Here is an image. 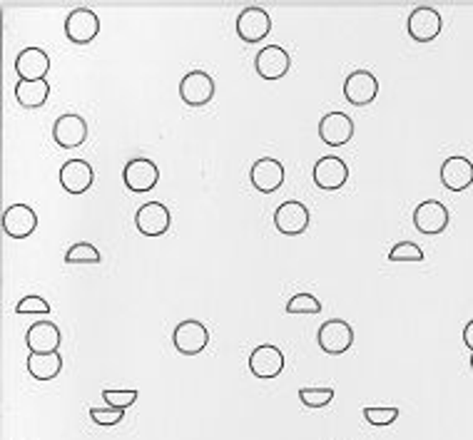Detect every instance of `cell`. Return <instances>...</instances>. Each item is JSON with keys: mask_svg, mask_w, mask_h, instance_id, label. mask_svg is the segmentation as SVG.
Masks as SVG:
<instances>
[{"mask_svg": "<svg viewBox=\"0 0 473 440\" xmlns=\"http://www.w3.org/2000/svg\"><path fill=\"white\" fill-rule=\"evenodd\" d=\"M317 341H319L324 353L342 356L354 346V329L349 326V321L344 319L324 321L322 326H319V333H317Z\"/></svg>", "mask_w": 473, "mask_h": 440, "instance_id": "obj_1", "label": "cell"}, {"mask_svg": "<svg viewBox=\"0 0 473 440\" xmlns=\"http://www.w3.org/2000/svg\"><path fill=\"white\" fill-rule=\"evenodd\" d=\"M172 343H175V349L180 351L182 356H197V353L207 349L210 331H207V326L202 321L187 319L177 323V329L172 333Z\"/></svg>", "mask_w": 473, "mask_h": 440, "instance_id": "obj_2", "label": "cell"}, {"mask_svg": "<svg viewBox=\"0 0 473 440\" xmlns=\"http://www.w3.org/2000/svg\"><path fill=\"white\" fill-rule=\"evenodd\" d=\"M157 180H160V170H157V164L147 157H135L125 164V170H122V182H125V187L135 194H145V192H150L157 187Z\"/></svg>", "mask_w": 473, "mask_h": 440, "instance_id": "obj_3", "label": "cell"}, {"mask_svg": "<svg viewBox=\"0 0 473 440\" xmlns=\"http://www.w3.org/2000/svg\"><path fill=\"white\" fill-rule=\"evenodd\" d=\"M98 33H100V18L90 8H75L65 18V35L75 45H88L98 38Z\"/></svg>", "mask_w": 473, "mask_h": 440, "instance_id": "obj_4", "label": "cell"}, {"mask_svg": "<svg viewBox=\"0 0 473 440\" xmlns=\"http://www.w3.org/2000/svg\"><path fill=\"white\" fill-rule=\"evenodd\" d=\"M270 33H272V18H270V13L264 11V8H260V5L244 8V11L237 15V35H240V41L262 42Z\"/></svg>", "mask_w": 473, "mask_h": 440, "instance_id": "obj_5", "label": "cell"}, {"mask_svg": "<svg viewBox=\"0 0 473 440\" xmlns=\"http://www.w3.org/2000/svg\"><path fill=\"white\" fill-rule=\"evenodd\" d=\"M170 224L172 214L162 201H147L135 211V227L145 237H162L165 231H170Z\"/></svg>", "mask_w": 473, "mask_h": 440, "instance_id": "obj_6", "label": "cell"}, {"mask_svg": "<svg viewBox=\"0 0 473 440\" xmlns=\"http://www.w3.org/2000/svg\"><path fill=\"white\" fill-rule=\"evenodd\" d=\"M180 98L190 108H202L214 98V80L210 72L192 70L180 82Z\"/></svg>", "mask_w": 473, "mask_h": 440, "instance_id": "obj_7", "label": "cell"}, {"mask_svg": "<svg viewBox=\"0 0 473 440\" xmlns=\"http://www.w3.org/2000/svg\"><path fill=\"white\" fill-rule=\"evenodd\" d=\"M406 28H409V35L416 42H431L433 38H439V33L443 28L441 13L431 8V5H419L409 15Z\"/></svg>", "mask_w": 473, "mask_h": 440, "instance_id": "obj_8", "label": "cell"}, {"mask_svg": "<svg viewBox=\"0 0 473 440\" xmlns=\"http://www.w3.org/2000/svg\"><path fill=\"white\" fill-rule=\"evenodd\" d=\"M254 68L264 80H282L284 75L292 68V58L284 51L282 45H264L262 51L254 58Z\"/></svg>", "mask_w": 473, "mask_h": 440, "instance_id": "obj_9", "label": "cell"}, {"mask_svg": "<svg viewBox=\"0 0 473 440\" xmlns=\"http://www.w3.org/2000/svg\"><path fill=\"white\" fill-rule=\"evenodd\" d=\"M274 227L287 234V237H297L304 234L309 227V210L304 201H282L277 211H274Z\"/></svg>", "mask_w": 473, "mask_h": 440, "instance_id": "obj_10", "label": "cell"}, {"mask_svg": "<svg viewBox=\"0 0 473 440\" xmlns=\"http://www.w3.org/2000/svg\"><path fill=\"white\" fill-rule=\"evenodd\" d=\"M349 180V164L342 157H322V160L314 164V184L324 192L342 190Z\"/></svg>", "mask_w": 473, "mask_h": 440, "instance_id": "obj_11", "label": "cell"}, {"mask_svg": "<svg viewBox=\"0 0 473 440\" xmlns=\"http://www.w3.org/2000/svg\"><path fill=\"white\" fill-rule=\"evenodd\" d=\"M52 140L58 142V147L62 150H75L80 147L82 142L88 140V122L82 120L80 115H61L55 125H52Z\"/></svg>", "mask_w": 473, "mask_h": 440, "instance_id": "obj_12", "label": "cell"}, {"mask_svg": "<svg viewBox=\"0 0 473 440\" xmlns=\"http://www.w3.org/2000/svg\"><path fill=\"white\" fill-rule=\"evenodd\" d=\"M250 182L257 192L262 194H274L284 184V164L274 157H262L252 164L250 170Z\"/></svg>", "mask_w": 473, "mask_h": 440, "instance_id": "obj_13", "label": "cell"}, {"mask_svg": "<svg viewBox=\"0 0 473 440\" xmlns=\"http://www.w3.org/2000/svg\"><path fill=\"white\" fill-rule=\"evenodd\" d=\"M250 370L262 380L277 379L284 370V353L272 343H262L250 353Z\"/></svg>", "mask_w": 473, "mask_h": 440, "instance_id": "obj_14", "label": "cell"}, {"mask_svg": "<svg viewBox=\"0 0 473 440\" xmlns=\"http://www.w3.org/2000/svg\"><path fill=\"white\" fill-rule=\"evenodd\" d=\"M413 227L421 231V234H441L449 227V210L443 207L441 201L429 200L421 201L416 210H413Z\"/></svg>", "mask_w": 473, "mask_h": 440, "instance_id": "obj_15", "label": "cell"}, {"mask_svg": "<svg viewBox=\"0 0 473 440\" xmlns=\"http://www.w3.org/2000/svg\"><path fill=\"white\" fill-rule=\"evenodd\" d=\"M38 227V214L28 204H11L3 211V231L11 239H25Z\"/></svg>", "mask_w": 473, "mask_h": 440, "instance_id": "obj_16", "label": "cell"}, {"mask_svg": "<svg viewBox=\"0 0 473 440\" xmlns=\"http://www.w3.org/2000/svg\"><path fill=\"white\" fill-rule=\"evenodd\" d=\"M319 137L329 147H342L354 137V120L346 112H329L319 122Z\"/></svg>", "mask_w": 473, "mask_h": 440, "instance_id": "obj_17", "label": "cell"}, {"mask_svg": "<svg viewBox=\"0 0 473 440\" xmlns=\"http://www.w3.org/2000/svg\"><path fill=\"white\" fill-rule=\"evenodd\" d=\"M376 92H379V82L369 70H356L344 80V98L356 108H364L376 100Z\"/></svg>", "mask_w": 473, "mask_h": 440, "instance_id": "obj_18", "label": "cell"}, {"mask_svg": "<svg viewBox=\"0 0 473 440\" xmlns=\"http://www.w3.org/2000/svg\"><path fill=\"white\" fill-rule=\"evenodd\" d=\"M61 184L68 194H85L95 184V172L88 160H68L61 167Z\"/></svg>", "mask_w": 473, "mask_h": 440, "instance_id": "obj_19", "label": "cell"}, {"mask_svg": "<svg viewBox=\"0 0 473 440\" xmlns=\"http://www.w3.org/2000/svg\"><path fill=\"white\" fill-rule=\"evenodd\" d=\"M15 72L21 80H48L51 72V58L43 48H25L15 58Z\"/></svg>", "mask_w": 473, "mask_h": 440, "instance_id": "obj_20", "label": "cell"}, {"mask_svg": "<svg viewBox=\"0 0 473 440\" xmlns=\"http://www.w3.org/2000/svg\"><path fill=\"white\" fill-rule=\"evenodd\" d=\"M61 341V329L52 321H35L31 331L25 333V343H28L31 353H55Z\"/></svg>", "mask_w": 473, "mask_h": 440, "instance_id": "obj_21", "label": "cell"}, {"mask_svg": "<svg viewBox=\"0 0 473 440\" xmlns=\"http://www.w3.org/2000/svg\"><path fill=\"white\" fill-rule=\"evenodd\" d=\"M441 182L451 192L468 190L473 184V162L468 157H449L441 164Z\"/></svg>", "mask_w": 473, "mask_h": 440, "instance_id": "obj_22", "label": "cell"}, {"mask_svg": "<svg viewBox=\"0 0 473 440\" xmlns=\"http://www.w3.org/2000/svg\"><path fill=\"white\" fill-rule=\"evenodd\" d=\"M51 98V82L48 80H21L15 85V100L21 102L23 108H43Z\"/></svg>", "mask_w": 473, "mask_h": 440, "instance_id": "obj_23", "label": "cell"}, {"mask_svg": "<svg viewBox=\"0 0 473 440\" xmlns=\"http://www.w3.org/2000/svg\"><path fill=\"white\" fill-rule=\"evenodd\" d=\"M28 370L35 380H52L62 370V356L58 351L55 353H31Z\"/></svg>", "mask_w": 473, "mask_h": 440, "instance_id": "obj_24", "label": "cell"}, {"mask_svg": "<svg viewBox=\"0 0 473 440\" xmlns=\"http://www.w3.org/2000/svg\"><path fill=\"white\" fill-rule=\"evenodd\" d=\"M65 261L68 264H100V251L92 247L90 241H78L71 249L65 251Z\"/></svg>", "mask_w": 473, "mask_h": 440, "instance_id": "obj_25", "label": "cell"}, {"mask_svg": "<svg viewBox=\"0 0 473 440\" xmlns=\"http://www.w3.org/2000/svg\"><path fill=\"white\" fill-rule=\"evenodd\" d=\"M287 314H322V304L314 294H294L292 299L287 301Z\"/></svg>", "mask_w": 473, "mask_h": 440, "instance_id": "obj_26", "label": "cell"}, {"mask_svg": "<svg viewBox=\"0 0 473 440\" xmlns=\"http://www.w3.org/2000/svg\"><path fill=\"white\" fill-rule=\"evenodd\" d=\"M389 261H423V249L416 241H396L389 249Z\"/></svg>", "mask_w": 473, "mask_h": 440, "instance_id": "obj_27", "label": "cell"}, {"mask_svg": "<svg viewBox=\"0 0 473 440\" xmlns=\"http://www.w3.org/2000/svg\"><path fill=\"white\" fill-rule=\"evenodd\" d=\"M299 400L307 408H324L334 400L332 389H302L299 390Z\"/></svg>", "mask_w": 473, "mask_h": 440, "instance_id": "obj_28", "label": "cell"}, {"mask_svg": "<svg viewBox=\"0 0 473 440\" xmlns=\"http://www.w3.org/2000/svg\"><path fill=\"white\" fill-rule=\"evenodd\" d=\"M102 400L110 406V408H122L128 410L137 400V390H115L105 389L102 390Z\"/></svg>", "mask_w": 473, "mask_h": 440, "instance_id": "obj_29", "label": "cell"}, {"mask_svg": "<svg viewBox=\"0 0 473 440\" xmlns=\"http://www.w3.org/2000/svg\"><path fill=\"white\" fill-rule=\"evenodd\" d=\"M364 418L369 420L372 426H392L399 418V408H376V406H369V408H364Z\"/></svg>", "mask_w": 473, "mask_h": 440, "instance_id": "obj_30", "label": "cell"}, {"mask_svg": "<svg viewBox=\"0 0 473 440\" xmlns=\"http://www.w3.org/2000/svg\"><path fill=\"white\" fill-rule=\"evenodd\" d=\"M90 420H95L98 426H118L120 420H125V410L122 408H90Z\"/></svg>", "mask_w": 473, "mask_h": 440, "instance_id": "obj_31", "label": "cell"}, {"mask_svg": "<svg viewBox=\"0 0 473 440\" xmlns=\"http://www.w3.org/2000/svg\"><path fill=\"white\" fill-rule=\"evenodd\" d=\"M15 314H51V304L43 296H25L15 304Z\"/></svg>", "mask_w": 473, "mask_h": 440, "instance_id": "obj_32", "label": "cell"}, {"mask_svg": "<svg viewBox=\"0 0 473 440\" xmlns=\"http://www.w3.org/2000/svg\"><path fill=\"white\" fill-rule=\"evenodd\" d=\"M463 343H466L473 353V319L468 321V323H466V329H463Z\"/></svg>", "mask_w": 473, "mask_h": 440, "instance_id": "obj_33", "label": "cell"}, {"mask_svg": "<svg viewBox=\"0 0 473 440\" xmlns=\"http://www.w3.org/2000/svg\"><path fill=\"white\" fill-rule=\"evenodd\" d=\"M468 363H471V370H473V353H471V360H468Z\"/></svg>", "mask_w": 473, "mask_h": 440, "instance_id": "obj_34", "label": "cell"}]
</instances>
